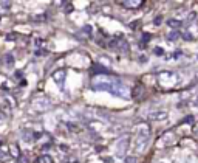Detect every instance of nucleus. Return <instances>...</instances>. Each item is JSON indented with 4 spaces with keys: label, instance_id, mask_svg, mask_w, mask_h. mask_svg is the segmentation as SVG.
Masks as SVG:
<instances>
[{
    "label": "nucleus",
    "instance_id": "f257e3e1",
    "mask_svg": "<svg viewBox=\"0 0 198 163\" xmlns=\"http://www.w3.org/2000/svg\"><path fill=\"white\" fill-rule=\"evenodd\" d=\"M148 141H150V127L147 124H142L139 127L138 134H136V140H135V151L141 154L144 152L146 148L148 146Z\"/></svg>",
    "mask_w": 198,
    "mask_h": 163
},
{
    "label": "nucleus",
    "instance_id": "f03ea898",
    "mask_svg": "<svg viewBox=\"0 0 198 163\" xmlns=\"http://www.w3.org/2000/svg\"><path fill=\"white\" fill-rule=\"evenodd\" d=\"M110 93L115 95V96H119V98H124V100H130L132 98V90L129 89L125 84H122L121 81L118 79L116 83H115L112 87H110Z\"/></svg>",
    "mask_w": 198,
    "mask_h": 163
},
{
    "label": "nucleus",
    "instance_id": "7ed1b4c3",
    "mask_svg": "<svg viewBox=\"0 0 198 163\" xmlns=\"http://www.w3.org/2000/svg\"><path fill=\"white\" fill-rule=\"evenodd\" d=\"M158 79H159V83H161L164 87H173L175 84H177V81H178V78L172 72H163L161 75L158 76Z\"/></svg>",
    "mask_w": 198,
    "mask_h": 163
},
{
    "label": "nucleus",
    "instance_id": "20e7f679",
    "mask_svg": "<svg viewBox=\"0 0 198 163\" xmlns=\"http://www.w3.org/2000/svg\"><path fill=\"white\" fill-rule=\"evenodd\" d=\"M127 149H129V137L127 135H122V137L118 138V141H116V155L124 157Z\"/></svg>",
    "mask_w": 198,
    "mask_h": 163
},
{
    "label": "nucleus",
    "instance_id": "39448f33",
    "mask_svg": "<svg viewBox=\"0 0 198 163\" xmlns=\"http://www.w3.org/2000/svg\"><path fill=\"white\" fill-rule=\"evenodd\" d=\"M51 106V101L48 100V98H36L34 101H33V107L36 109L37 112H42V110H47V109Z\"/></svg>",
    "mask_w": 198,
    "mask_h": 163
},
{
    "label": "nucleus",
    "instance_id": "423d86ee",
    "mask_svg": "<svg viewBox=\"0 0 198 163\" xmlns=\"http://www.w3.org/2000/svg\"><path fill=\"white\" fill-rule=\"evenodd\" d=\"M169 117V112L167 110H155V112H152L150 115H148V118L152 120V121H164Z\"/></svg>",
    "mask_w": 198,
    "mask_h": 163
},
{
    "label": "nucleus",
    "instance_id": "0eeeda50",
    "mask_svg": "<svg viewBox=\"0 0 198 163\" xmlns=\"http://www.w3.org/2000/svg\"><path fill=\"white\" fill-rule=\"evenodd\" d=\"M65 76H67L65 70H56V72L53 73V79H54V83H56V84L60 87V89H62V85H64Z\"/></svg>",
    "mask_w": 198,
    "mask_h": 163
},
{
    "label": "nucleus",
    "instance_id": "6e6552de",
    "mask_svg": "<svg viewBox=\"0 0 198 163\" xmlns=\"http://www.w3.org/2000/svg\"><path fill=\"white\" fill-rule=\"evenodd\" d=\"M173 132H166L161 138L158 140V146H163V144H172L173 143Z\"/></svg>",
    "mask_w": 198,
    "mask_h": 163
},
{
    "label": "nucleus",
    "instance_id": "1a4fd4ad",
    "mask_svg": "<svg viewBox=\"0 0 198 163\" xmlns=\"http://www.w3.org/2000/svg\"><path fill=\"white\" fill-rule=\"evenodd\" d=\"M121 5L125 8H139V6H142V2L141 0H138V2H122Z\"/></svg>",
    "mask_w": 198,
    "mask_h": 163
},
{
    "label": "nucleus",
    "instance_id": "9d476101",
    "mask_svg": "<svg viewBox=\"0 0 198 163\" xmlns=\"http://www.w3.org/2000/svg\"><path fill=\"white\" fill-rule=\"evenodd\" d=\"M167 25L170 26L172 30H178V28H181V22L180 20H177V19H170V20H167Z\"/></svg>",
    "mask_w": 198,
    "mask_h": 163
},
{
    "label": "nucleus",
    "instance_id": "9b49d317",
    "mask_svg": "<svg viewBox=\"0 0 198 163\" xmlns=\"http://www.w3.org/2000/svg\"><path fill=\"white\" fill-rule=\"evenodd\" d=\"M9 152H11V155H13L14 159H19L20 157V149L17 148V144H11L9 146Z\"/></svg>",
    "mask_w": 198,
    "mask_h": 163
},
{
    "label": "nucleus",
    "instance_id": "f8f14e48",
    "mask_svg": "<svg viewBox=\"0 0 198 163\" xmlns=\"http://www.w3.org/2000/svg\"><path fill=\"white\" fill-rule=\"evenodd\" d=\"M141 93H142V85H141V84H138L133 90H132V98H139V96H141Z\"/></svg>",
    "mask_w": 198,
    "mask_h": 163
},
{
    "label": "nucleus",
    "instance_id": "ddd939ff",
    "mask_svg": "<svg viewBox=\"0 0 198 163\" xmlns=\"http://www.w3.org/2000/svg\"><path fill=\"white\" fill-rule=\"evenodd\" d=\"M5 62H6L8 67H13V65H14V56H13L11 53L5 54Z\"/></svg>",
    "mask_w": 198,
    "mask_h": 163
},
{
    "label": "nucleus",
    "instance_id": "4468645a",
    "mask_svg": "<svg viewBox=\"0 0 198 163\" xmlns=\"http://www.w3.org/2000/svg\"><path fill=\"white\" fill-rule=\"evenodd\" d=\"M2 110L6 112V113L11 112V104L8 102V100H2Z\"/></svg>",
    "mask_w": 198,
    "mask_h": 163
},
{
    "label": "nucleus",
    "instance_id": "2eb2a0df",
    "mask_svg": "<svg viewBox=\"0 0 198 163\" xmlns=\"http://www.w3.org/2000/svg\"><path fill=\"white\" fill-rule=\"evenodd\" d=\"M180 36H181V34H180L178 31H172V33H169V34H167V39H169V41H177Z\"/></svg>",
    "mask_w": 198,
    "mask_h": 163
},
{
    "label": "nucleus",
    "instance_id": "dca6fc26",
    "mask_svg": "<svg viewBox=\"0 0 198 163\" xmlns=\"http://www.w3.org/2000/svg\"><path fill=\"white\" fill-rule=\"evenodd\" d=\"M22 138H23L25 141H31L34 137H33V132H31V130H23V137H22Z\"/></svg>",
    "mask_w": 198,
    "mask_h": 163
},
{
    "label": "nucleus",
    "instance_id": "f3484780",
    "mask_svg": "<svg viewBox=\"0 0 198 163\" xmlns=\"http://www.w3.org/2000/svg\"><path fill=\"white\" fill-rule=\"evenodd\" d=\"M36 163H53V162L48 155H43V157H39V159L36 160Z\"/></svg>",
    "mask_w": 198,
    "mask_h": 163
},
{
    "label": "nucleus",
    "instance_id": "a211bd4d",
    "mask_svg": "<svg viewBox=\"0 0 198 163\" xmlns=\"http://www.w3.org/2000/svg\"><path fill=\"white\" fill-rule=\"evenodd\" d=\"M194 120H195L194 117L189 115V117H186V118L183 120V123H184V124H194Z\"/></svg>",
    "mask_w": 198,
    "mask_h": 163
},
{
    "label": "nucleus",
    "instance_id": "6ab92c4d",
    "mask_svg": "<svg viewBox=\"0 0 198 163\" xmlns=\"http://www.w3.org/2000/svg\"><path fill=\"white\" fill-rule=\"evenodd\" d=\"M153 53H155L156 56H163V54H164V51H163V48H161V47H156L155 50H153Z\"/></svg>",
    "mask_w": 198,
    "mask_h": 163
},
{
    "label": "nucleus",
    "instance_id": "aec40b11",
    "mask_svg": "<svg viewBox=\"0 0 198 163\" xmlns=\"http://www.w3.org/2000/svg\"><path fill=\"white\" fill-rule=\"evenodd\" d=\"M161 22H163V16H156L155 20H153V23H155V25H161Z\"/></svg>",
    "mask_w": 198,
    "mask_h": 163
},
{
    "label": "nucleus",
    "instance_id": "412c9836",
    "mask_svg": "<svg viewBox=\"0 0 198 163\" xmlns=\"http://www.w3.org/2000/svg\"><path fill=\"white\" fill-rule=\"evenodd\" d=\"M71 9H73V5H71V3H65V13H71Z\"/></svg>",
    "mask_w": 198,
    "mask_h": 163
},
{
    "label": "nucleus",
    "instance_id": "4be33fe9",
    "mask_svg": "<svg viewBox=\"0 0 198 163\" xmlns=\"http://www.w3.org/2000/svg\"><path fill=\"white\" fill-rule=\"evenodd\" d=\"M124 163H136V159L135 157H127V159L124 160Z\"/></svg>",
    "mask_w": 198,
    "mask_h": 163
},
{
    "label": "nucleus",
    "instance_id": "5701e85b",
    "mask_svg": "<svg viewBox=\"0 0 198 163\" xmlns=\"http://www.w3.org/2000/svg\"><path fill=\"white\" fill-rule=\"evenodd\" d=\"M33 19H34V20H45L47 16H45V14H40V16H34Z\"/></svg>",
    "mask_w": 198,
    "mask_h": 163
},
{
    "label": "nucleus",
    "instance_id": "b1692460",
    "mask_svg": "<svg viewBox=\"0 0 198 163\" xmlns=\"http://www.w3.org/2000/svg\"><path fill=\"white\" fill-rule=\"evenodd\" d=\"M139 62H142V64H144V62H147V56H144V54H141V56H139Z\"/></svg>",
    "mask_w": 198,
    "mask_h": 163
},
{
    "label": "nucleus",
    "instance_id": "393cba45",
    "mask_svg": "<svg viewBox=\"0 0 198 163\" xmlns=\"http://www.w3.org/2000/svg\"><path fill=\"white\" fill-rule=\"evenodd\" d=\"M17 163H28V160L23 159V157H19V159H17Z\"/></svg>",
    "mask_w": 198,
    "mask_h": 163
},
{
    "label": "nucleus",
    "instance_id": "a878e982",
    "mask_svg": "<svg viewBox=\"0 0 198 163\" xmlns=\"http://www.w3.org/2000/svg\"><path fill=\"white\" fill-rule=\"evenodd\" d=\"M142 39H144V42H148L150 41V34H142Z\"/></svg>",
    "mask_w": 198,
    "mask_h": 163
},
{
    "label": "nucleus",
    "instance_id": "bb28decb",
    "mask_svg": "<svg viewBox=\"0 0 198 163\" xmlns=\"http://www.w3.org/2000/svg\"><path fill=\"white\" fill-rule=\"evenodd\" d=\"M16 78H17V79H22V76H23V75H22V72H16Z\"/></svg>",
    "mask_w": 198,
    "mask_h": 163
},
{
    "label": "nucleus",
    "instance_id": "cd10ccee",
    "mask_svg": "<svg viewBox=\"0 0 198 163\" xmlns=\"http://www.w3.org/2000/svg\"><path fill=\"white\" fill-rule=\"evenodd\" d=\"M138 23H139V22H133V23H132V25H129V26H130L132 30H133V28H136V26H138Z\"/></svg>",
    "mask_w": 198,
    "mask_h": 163
},
{
    "label": "nucleus",
    "instance_id": "c85d7f7f",
    "mask_svg": "<svg viewBox=\"0 0 198 163\" xmlns=\"http://www.w3.org/2000/svg\"><path fill=\"white\" fill-rule=\"evenodd\" d=\"M0 5H2V6H3V8H9V2H2V3H0Z\"/></svg>",
    "mask_w": 198,
    "mask_h": 163
},
{
    "label": "nucleus",
    "instance_id": "c756f323",
    "mask_svg": "<svg viewBox=\"0 0 198 163\" xmlns=\"http://www.w3.org/2000/svg\"><path fill=\"white\" fill-rule=\"evenodd\" d=\"M192 130H194V132H195V134L198 135V124H195V126H194V127H192Z\"/></svg>",
    "mask_w": 198,
    "mask_h": 163
},
{
    "label": "nucleus",
    "instance_id": "7c9ffc66",
    "mask_svg": "<svg viewBox=\"0 0 198 163\" xmlns=\"http://www.w3.org/2000/svg\"><path fill=\"white\" fill-rule=\"evenodd\" d=\"M197 17V14L195 13H192V14H189V20H192V19H195Z\"/></svg>",
    "mask_w": 198,
    "mask_h": 163
}]
</instances>
